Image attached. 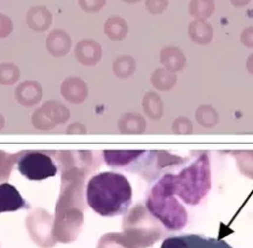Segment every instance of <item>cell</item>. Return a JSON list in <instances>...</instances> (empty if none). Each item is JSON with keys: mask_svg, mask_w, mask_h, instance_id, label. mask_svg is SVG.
I'll use <instances>...</instances> for the list:
<instances>
[{"mask_svg": "<svg viewBox=\"0 0 253 248\" xmlns=\"http://www.w3.org/2000/svg\"><path fill=\"white\" fill-rule=\"evenodd\" d=\"M86 199L91 208L103 217H115L127 211L132 201V188L125 176L102 172L88 180Z\"/></svg>", "mask_w": 253, "mask_h": 248, "instance_id": "6da1fadb", "label": "cell"}, {"mask_svg": "<svg viewBox=\"0 0 253 248\" xmlns=\"http://www.w3.org/2000/svg\"><path fill=\"white\" fill-rule=\"evenodd\" d=\"M210 189L209 160L205 155L201 156L192 166L185 168L179 176L168 174L153 188L152 191L171 195H179L184 202L196 205Z\"/></svg>", "mask_w": 253, "mask_h": 248, "instance_id": "7a4b0ae2", "label": "cell"}, {"mask_svg": "<svg viewBox=\"0 0 253 248\" xmlns=\"http://www.w3.org/2000/svg\"><path fill=\"white\" fill-rule=\"evenodd\" d=\"M18 171L29 180H44L57 174V167L46 154L26 153L17 163Z\"/></svg>", "mask_w": 253, "mask_h": 248, "instance_id": "3957f363", "label": "cell"}, {"mask_svg": "<svg viewBox=\"0 0 253 248\" xmlns=\"http://www.w3.org/2000/svg\"><path fill=\"white\" fill-rule=\"evenodd\" d=\"M160 248H233L225 241L207 239L200 235H182L169 237Z\"/></svg>", "mask_w": 253, "mask_h": 248, "instance_id": "277c9868", "label": "cell"}, {"mask_svg": "<svg viewBox=\"0 0 253 248\" xmlns=\"http://www.w3.org/2000/svg\"><path fill=\"white\" fill-rule=\"evenodd\" d=\"M22 208H29V206L20 191L9 183L0 184V213L15 212Z\"/></svg>", "mask_w": 253, "mask_h": 248, "instance_id": "5b68a950", "label": "cell"}, {"mask_svg": "<svg viewBox=\"0 0 253 248\" xmlns=\"http://www.w3.org/2000/svg\"><path fill=\"white\" fill-rule=\"evenodd\" d=\"M142 153L143 152H104V158L108 161V165L121 166L142 155Z\"/></svg>", "mask_w": 253, "mask_h": 248, "instance_id": "8992f818", "label": "cell"}, {"mask_svg": "<svg viewBox=\"0 0 253 248\" xmlns=\"http://www.w3.org/2000/svg\"><path fill=\"white\" fill-rule=\"evenodd\" d=\"M231 1H233V4L239 5V6H240V5H245V4H247V2H249L250 0H231Z\"/></svg>", "mask_w": 253, "mask_h": 248, "instance_id": "52a82bcc", "label": "cell"}]
</instances>
